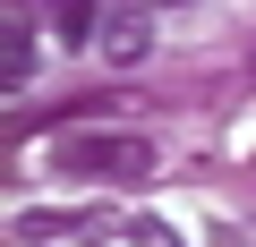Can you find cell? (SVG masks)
<instances>
[{
	"mask_svg": "<svg viewBox=\"0 0 256 247\" xmlns=\"http://www.w3.org/2000/svg\"><path fill=\"white\" fill-rule=\"evenodd\" d=\"M52 171L60 179H154V145L146 137H128V128H77L52 145Z\"/></svg>",
	"mask_w": 256,
	"mask_h": 247,
	"instance_id": "obj_1",
	"label": "cell"
},
{
	"mask_svg": "<svg viewBox=\"0 0 256 247\" xmlns=\"http://www.w3.org/2000/svg\"><path fill=\"white\" fill-rule=\"evenodd\" d=\"M0 43H9V94H26L34 85V9H26V0L0 9Z\"/></svg>",
	"mask_w": 256,
	"mask_h": 247,
	"instance_id": "obj_2",
	"label": "cell"
},
{
	"mask_svg": "<svg viewBox=\"0 0 256 247\" xmlns=\"http://www.w3.org/2000/svg\"><path fill=\"white\" fill-rule=\"evenodd\" d=\"M128 9H180V0H128Z\"/></svg>",
	"mask_w": 256,
	"mask_h": 247,
	"instance_id": "obj_6",
	"label": "cell"
},
{
	"mask_svg": "<svg viewBox=\"0 0 256 247\" xmlns=\"http://www.w3.org/2000/svg\"><path fill=\"white\" fill-rule=\"evenodd\" d=\"M120 247H188V239H180L171 222H154V213H128V222H120Z\"/></svg>",
	"mask_w": 256,
	"mask_h": 247,
	"instance_id": "obj_5",
	"label": "cell"
},
{
	"mask_svg": "<svg viewBox=\"0 0 256 247\" xmlns=\"http://www.w3.org/2000/svg\"><path fill=\"white\" fill-rule=\"evenodd\" d=\"M146 51H154V17H146V9H120V17L102 26V60H111V68H137Z\"/></svg>",
	"mask_w": 256,
	"mask_h": 247,
	"instance_id": "obj_3",
	"label": "cell"
},
{
	"mask_svg": "<svg viewBox=\"0 0 256 247\" xmlns=\"http://www.w3.org/2000/svg\"><path fill=\"white\" fill-rule=\"evenodd\" d=\"M43 17H52V34H60V43H102L94 0H43Z\"/></svg>",
	"mask_w": 256,
	"mask_h": 247,
	"instance_id": "obj_4",
	"label": "cell"
}]
</instances>
